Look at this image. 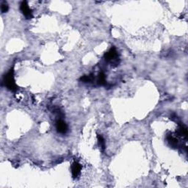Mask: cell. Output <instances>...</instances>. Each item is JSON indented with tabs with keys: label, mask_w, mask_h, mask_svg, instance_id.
I'll return each instance as SVG.
<instances>
[{
	"label": "cell",
	"mask_w": 188,
	"mask_h": 188,
	"mask_svg": "<svg viewBox=\"0 0 188 188\" xmlns=\"http://www.w3.org/2000/svg\"><path fill=\"white\" fill-rule=\"evenodd\" d=\"M104 59L105 61L109 62L112 64H116L118 65V54L117 50L115 47H112L108 52L104 54Z\"/></svg>",
	"instance_id": "obj_2"
},
{
	"label": "cell",
	"mask_w": 188,
	"mask_h": 188,
	"mask_svg": "<svg viewBox=\"0 0 188 188\" xmlns=\"http://www.w3.org/2000/svg\"><path fill=\"white\" fill-rule=\"evenodd\" d=\"M9 9V6L8 5H7V3L6 2L3 1L1 3V11L2 14H5V13H7V10H8Z\"/></svg>",
	"instance_id": "obj_10"
},
{
	"label": "cell",
	"mask_w": 188,
	"mask_h": 188,
	"mask_svg": "<svg viewBox=\"0 0 188 188\" xmlns=\"http://www.w3.org/2000/svg\"><path fill=\"white\" fill-rule=\"evenodd\" d=\"M3 83L5 84V87L10 91L15 92L18 90L16 82L14 79V69H10L6 74L4 76Z\"/></svg>",
	"instance_id": "obj_1"
},
{
	"label": "cell",
	"mask_w": 188,
	"mask_h": 188,
	"mask_svg": "<svg viewBox=\"0 0 188 188\" xmlns=\"http://www.w3.org/2000/svg\"><path fill=\"white\" fill-rule=\"evenodd\" d=\"M55 126L57 132L61 133V134H65V133H67L68 129H69L68 125L66 124V123L62 119H58L57 121H56Z\"/></svg>",
	"instance_id": "obj_4"
},
{
	"label": "cell",
	"mask_w": 188,
	"mask_h": 188,
	"mask_svg": "<svg viewBox=\"0 0 188 188\" xmlns=\"http://www.w3.org/2000/svg\"><path fill=\"white\" fill-rule=\"evenodd\" d=\"M20 10L22 11V14H24V16L27 18V19H29V18H33V10L29 8V5H28L27 2L23 1L22 3H21L20 5Z\"/></svg>",
	"instance_id": "obj_3"
},
{
	"label": "cell",
	"mask_w": 188,
	"mask_h": 188,
	"mask_svg": "<svg viewBox=\"0 0 188 188\" xmlns=\"http://www.w3.org/2000/svg\"><path fill=\"white\" fill-rule=\"evenodd\" d=\"M97 83L99 85H100V86L106 85V84H107L106 76H105V74L103 72L100 73V74H99V76H98Z\"/></svg>",
	"instance_id": "obj_7"
},
{
	"label": "cell",
	"mask_w": 188,
	"mask_h": 188,
	"mask_svg": "<svg viewBox=\"0 0 188 188\" xmlns=\"http://www.w3.org/2000/svg\"><path fill=\"white\" fill-rule=\"evenodd\" d=\"M167 140H168V143L174 148H177L178 147V140L177 139H176L172 135H168L167 136Z\"/></svg>",
	"instance_id": "obj_6"
},
{
	"label": "cell",
	"mask_w": 188,
	"mask_h": 188,
	"mask_svg": "<svg viewBox=\"0 0 188 188\" xmlns=\"http://www.w3.org/2000/svg\"><path fill=\"white\" fill-rule=\"evenodd\" d=\"M97 138H98V141H99V146H100L101 151H104V149H105L104 139L103 138V137L101 136V135H98Z\"/></svg>",
	"instance_id": "obj_8"
},
{
	"label": "cell",
	"mask_w": 188,
	"mask_h": 188,
	"mask_svg": "<svg viewBox=\"0 0 188 188\" xmlns=\"http://www.w3.org/2000/svg\"><path fill=\"white\" fill-rule=\"evenodd\" d=\"M93 80V76L92 74L89 75V76H81L80 79V81L84 83H88V82H91Z\"/></svg>",
	"instance_id": "obj_9"
},
{
	"label": "cell",
	"mask_w": 188,
	"mask_h": 188,
	"mask_svg": "<svg viewBox=\"0 0 188 188\" xmlns=\"http://www.w3.org/2000/svg\"><path fill=\"white\" fill-rule=\"evenodd\" d=\"M81 170H82V165L78 162H74L71 165V173H72L73 178H77L80 175Z\"/></svg>",
	"instance_id": "obj_5"
}]
</instances>
